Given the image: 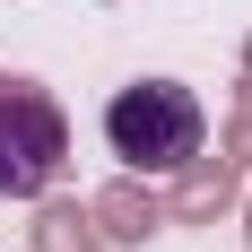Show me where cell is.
Masks as SVG:
<instances>
[{
  "instance_id": "obj_2",
  "label": "cell",
  "mask_w": 252,
  "mask_h": 252,
  "mask_svg": "<svg viewBox=\"0 0 252 252\" xmlns=\"http://www.w3.org/2000/svg\"><path fill=\"white\" fill-rule=\"evenodd\" d=\"M70 165V122L44 78L0 70V200H44Z\"/></svg>"
},
{
  "instance_id": "obj_3",
  "label": "cell",
  "mask_w": 252,
  "mask_h": 252,
  "mask_svg": "<svg viewBox=\"0 0 252 252\" xmlns=\"http://www.w3.org/2000/svg\"><path fill=\"white\" fill-rule=\"evenodd\" d=\"M235 174H244V165H235L226 148H218V157L200 148V157H183V165H174V191H165L157 209H165L174 226H209V218L235 200Z\"/></svg>"
},
{
  "instance_id": "obj_6",
  "label": "cell",
  "mask_w": 252,
  "mask_h": 252,
  "mask_svg": "<svg viewBox=\"0 0 252 252\" xmlns=\"http://www.w3.org/2000/svg\"><path fill=\"white\" fill-rule=\"evenodd\" d=\"M218 148H226L235 165H252V113H235V122H226V139H218Z\"/></svg>"
},
{
  "instance_id": "obj_8",
  "label": "cell",
  "mask_w": 252,
  "mask_h": 252,
  "mask_svg": "<svg viewBox=\"0 0 252 252\" xmlns=\"http://www.w3.org/2000/svg\"><path fill=\"white\" fill-rule=\"evenodd\" d=\"M244 235H252V200H244Z\"/></svg>"
},
{
  "instance_id": "obj_5",
  "label": "cell",
  "mask_w": 252,
  "mask_h": 252,
  "mask_svg": "<svg viewBox=\"0 0 252 252\" xmlns=\"http://www.w3.org/2000/svg\"><path fill=\"white\" fill-rule=\"evenodd\" d=\"M26 244L35 252H104V235H96V218H87L78 200H44L35 226H26Z\"/></svg>"
},
{
  "instance_id": "obj_7",
  "label": "cell",
  "mask_w": 252,
  "mask_h": 252,
  "mask_svg": "<svg viewBox=\"0 0 252 252\" xmlns=\"http://www.w3.org/2000/svg\"><path fill=\"white\" fill-rule=\"evenodd\" d=\"M235 113H252V35H244V96H235Z\"/></svg>"
},
{
  "instance_id": "obj_1",
  "label": "cell",
  "mask_w": 252,
  "mask_h": 252,
  "mask_svg": "<svg viewBox=\"0 0 252 252\" xmlns=\"http://www.w3.org/2000/svg\"><path fill=\"white\" fill-rule=\"evenodd\" d=\"M104 148L130 174H174L183 157L209 148V113H200V96L183 78H130L104 104Z\"/></svg>"
},
{
  "instance_id": "obj_4",
  "label": "cell",
  "mask_w": 252,
  "mask_h": 252,
  "mask_svg": "<svg viewBox=\"0 0 252 252\" xmlns=\"http://www.w3.org/2000/svg\"><path fill=\"white\" fill-rule=\"evenodd\" d=\"M87 218H96V235H104V244H148V235L165 226L157 191H139V183H104L96 200H87Z\"/></svg>"
}]
</instances>
